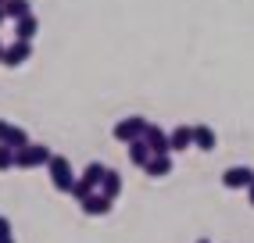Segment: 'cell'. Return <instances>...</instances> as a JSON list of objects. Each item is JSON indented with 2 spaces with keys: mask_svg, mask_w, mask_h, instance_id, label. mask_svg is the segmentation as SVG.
Wrapping results in <instances>:
<instances>
[{
  "mask_svg": "<svg viewBox=\"0 0 254 243\" xmlns=\"http://www.w3.org/2000/svg\"><path fill=\"white\" fill-rule=\"evenodd\" d=\"M47 172H50V182H54L58 193H68V189H72L75 172H72V161H68V158H61V154H50Z\"/></svg>",
  "mask_w": 254,
  "mask_h": 243,
  "instance_id": "obj_1",
  "label": "cell"
},
{
  "mask_svg": "<svg viewBox=\"0 0 254 243\" xmlns=\"http://www.w3.org/2000/svg\"><path fill=\"white\" fill-rule=\"evenodd\" d=\"M143 129H147V118L132 115V118H122L111 132H115V140H118V143H132V140H140V136H143Z\"/></svg>",
  "mask_w": 254,
  "mask_h": 243,
  "instance_id": "obj_2",
  "label": "cell"
},
{
  "mask_svg": "<svg viewBox=\"0 0 254 243\" xmlns=\"http://www.w3.org/2000/svg\"><path fill=\"white\" fill-rule=\"evenodd\" d=\"M29 58H32V43H29V40H14L11 47H4L0 64H4V68H22Z\"/></svg>",
  "mask_w": 254,
  "mask_h": 243,
  "instance_id": "obj_3",
  "label": "cell"
},
{
  "mask_svg": "<svg viewBox=\"0 0 254 243\" xmlns=\"http://www.w3.org/2000/svg\"><path fill=\"white\" fill-rule=\"evenodd\" d=\"M251 179H254V168H247V165H233V168L222 172V186L226 189H247Z\"/></svg>",
  "mask_w": 254,
  "mask_h": 243,
  "instance_id": "obj_4",
  "label": "cell"
},
{
  "mask_svg": "<svg viewBox=\"0 0 254 243\" xmlns=\"http://www.w3.org/2000/svg\"><path fill=\"white\" fill-rule=\"evenodd\" d=\"M111 204H115L111 197H104V193H100V189H93V193H90L86 200H82L79 207H82V211H86L90 218H104V215L111 211Z\"/></svg>",
  "mask_w": 254,
  "mask_h": 243,
  "instance_id": "obj_5",
  "label": "cell"
},
{
  "mask_svg": "<svg viewBox=\"0 0 254 243\" xmlns=\"http://www.w3.org/2000/svg\"><path fill=\"white\" fill-rule=\"evenodd\" d=\"M143 140H147L150 154H172V147H168V132L158 129V125H150V122H147V129H143Z\"/></svg>",
  "mask_w": 254,
  "mask_h": 243,
  "instance_id": "obj_6",
  "label": "cell"
},
{
  "mask_svg": "<svg viewBox=\"0 0 254 243\" xmlns=\"http://www.w3.org/2000/svg\"><path fill=\"white\" fill-rule=\"evenodd\" d=\"M143 172L150 179H165L172 176V154H150V161L143 165Z\"/></svg>",
  "mask_w": 254,
  "mask_h": 243,
  "instance_id": "obj_7",
  "label": "cell"
},
{
  "mask_svg": "<svg viewBox=\"0 0 254 243\" xmlns=\"http://www.w3.org/2000/svg\"><path fill=\"white\" fill-rule=\"evenodd\" d=\"M36 32H40V18H36L32 11L22 14V18H14V40H29V43H32Z\"/></svg>",
  "mask_w": 254,
  "mask_h": 243,
  "instance_id": "obj_8",
  "label": "cell"
},
{
  "mask_svg": "<svg viewBox=\"0 0 254 243\" xmlns=\"http://www.w3.org/2000/svg\"><path fill=\"white\" fill-rule=\"evenodd\" d=\"M168 147H172V154L176 150H190L193 147V125H176L168 132Z\"/></svg>",
  "mask_w": 254,
  "mask_h": 243,
  "instance_id": "obj_9",
  "label": "cell"
},
{
  "mask_svg": "<svg viewBox=\"0 0 254 243\" xmlns=\"http://www.w3.org/2000/svg\"><path fill=\"white\" fill-rule=\"evenodd\" d=\"M97 189H100V193H104V197H111V200H115L118 193H122V176H118L115 168H108V172H104V179H100V186H97Z\"/></svg>",
  "mask_w": 254,
  "mask_h": 243,
  "instance_id": "obj_10",
  "label": "cell"
},
{
  "mask_svg": "<svg viewBox=\"0 0 254 243\" xmlns=\"http://www.w3.org/2000/svg\"><path fill=\"white\" fill-rule=\"evenodd\" d=\"M126 147H129V161L136 165V168H143L150 161V147H147L143 136H140V140H132V143H126Z\"/></svg>",
  "mask_w": 254,
  "mask_h": 243,
  "instance_id": "obj_11",
  "label": "cell"
},
{
  "mask_svg": "<svg viewBox=\"0 0 254 243\" xmlns=\"http://www.w3.org/2000/svg\"><path fill=\"white\" fill-rule=\"evenodd\" d=\"M193 147L197 150H215V129L211 125H193Z\"/></svg>",
  "mask_w": 254,
  "mask_h": 243,
  "instance_id": "obj_12",
  "label": "cell"
},
{
  "mask_svg": "<svg viewBox=\"0 0 254 243\" xmlns=\"http://www.w3.org/2000/svg\"><path fill=\"white\" fill-rule=\"evenodd\" d=\"M104 172H108V165H100V161H90L86 168H82V176H79V179H86V182L97 189V186H100V179H104Z\"/></svg>",
  "mask_w": 254,
  "mask_h": 243,
  "instance_id": "obj_13",
  "label": "cell"
},
{
  "mask_svg": "<svg viewBox=\"0 0 254 243\" xmlns=\"http://www.w3.org/2000/svg\"><path fill=\"white\" fill-rule=\"evenodd\" d=\"M32 7H29V0H4V18H22V14H29Z\"/></svg>",
  "mask_w": 254,
  "mask_h": 243,
  "instance_id": "obj_14",
  "label": "cell"
},
{
  "mask_svg": "<svg viewBox=\"0 0 254 243\" xmlns=\"http://www.w3.org/2000/svg\"><path fill=\"white\" fill-rule=\"evenodd\" d=\"M4 143L18 150V147H25V143H32V140H29V132H25V129H18V125H11V129H7V136H4Z\"/></svg>",
  "mask_w": 254,
  "mask_h": 243,
  "instance_id": "obj_15",
  "label": "cell"
},
{
  "mask_svg": "<svg viewBox=\"0 0 254 243\" xmlns=\"http://www.w3.org/2000/svg\"><path fill=\"white\" fill-rule=\"evenodd\" d=\"M68 193H72V200H75V204H82V200H86V197L93 193V186H90L86 179H79V176H75V182H72Z\"/></svg>",
  "mask_w": 254,
  "mask_h": 243,
  "instance_id": "obj_16",
  "label": "cell"
},
{
  "mask_svg": "<svg viewBox=\"0 0 254 243\" xmlns=\"http://www.w3.org/2000/svg\"><path fill=\"white\" fill-rule=\"evenodd\" d=\"M14 168V147L0 143V172H11Z\"/></svg>",
  "mask_w": 254,
  "mask_h": 243,
  "instance_id": "obj_17",
  "label": "cell"
},
{
  "mask_svg": "<svg viewBox=\"0 0 254 243\" xmlns=\"http://www.w3.org/2000/svg\"><path fill=\"white\" fill-rule=\"evenodd\" d=\"M0 240H11V218L0 215Z\"/></svg>",
  "mask_w": 254,
  "mask_h": 243,
  "instance_id": "obj_18",
  "label": "cell"
},
{
  "mask_svg": "<svg viewBox=\"0 0 254 243\" xmlns=\"http://www.w3.org/2000/svg\"><path fill=\"white\" fill-rule=\"evenodd\" d=\"M7 129H11V122H4V118H0V143H4V136H7Z\"/></svg>",
  "mask_w": 254,
  "mask_h": 243,
  "instance_id": "obj_19",
  "label": "cell"
},
{
  "mask_svg": "<svg viewBox=\"0 0 254 243\" xmlns=\"http://www.w3.org/2000/svg\"><path fill=\"white\" fill-rule=\"evenodd\" d=\"M247 200H251V207H254V179L247 182Z\"/></svg>",
  "mask_w": 254,
  "mask_h": 243,
  "instance_id": "obj_20",
  "label": "cell"
},
{
  "mask_svg": "<svg viewBox=\"0 0 254 243\" xmlns=\"http://www.w3.org/2000/svg\"><path fill=\"white\" fill-rule=\"evenodd\" d=\"M0 25H4V7H0Z\"/></svg>",
  "mask_w": 254,
  "mask_h": 243,
  "instance_id": "obj_21",
  "label": "cell"
},
{
  "mask_svg": "<svg viewBox=\"0 0 254 243\" xmlns=\"http://www.w3.org/2000/svg\"><path fill=\"white\" fill-rule=\"evenodd\" d=\"M0 243H14V236H11V240H0Z\"/></svg>",
  "mask_w": 254,
  "mask_h": 243,
  "instance_id": "obj_22",
  "label": "cell"
},
{
  "mask_svg": "<svg viewBox=\"0 0 254 243\" xmlns=\"http://www.w3.org/2000/svg\"><path fill=\"white\" fill-rule=\"evenodd\" d=\"M0 58H4V43H0Z\"/></svg>",
  "mask_w": 254,
  "mask_h": 243,
  "instance_id": "obj_23",
  "label": "cell"
},
{
  "mask_svg": "<svg viewBox=\"0 0 254 243\" xmlns=\"http://www.w3.org/2000/svg\"><path fill=\"white\" fill-rule=\"evenodd\" d=\"M197 243H211V240H197Z\"/></svg>",
  "mask_w": 254,
  "mask_h": 243,
  "instance_id": "obj_24",
  "label": "cell"
},
{
  "mask_svg": "<svg viewBox=\"0 0 254 243\" xmlns=\"http://www.w3.org/2000/svg\"><path fill=\"white\" fill-rule=\"evenodd\" d=\"M0 7H4V0H0Z\"/></svg>",
  "mask_w": 254,
  "mask_h": 243,
  "instance_id": "obj_25",
  "label": "cell"
}]
</instances>
